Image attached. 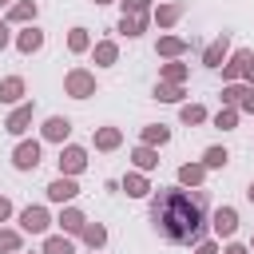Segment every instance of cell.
Returning a JSON list of instances; mask_svg holds the SVG:
<instances>
[{
	"mask_svg": "<svg viewBox=\"0 0 254 254\" xmlns=\"http://www.w3.org/2000/svg\"><path fill=\"white\" fill-rule=\"evenodd\" d=\"M151 95H155L159 103H183V95H187V87H183V83H163V79H159Z\"/></svg>",
	"mask_w": 254,
	"mask_h": 254,
	"instance_id": "28",
	"label": "cell"
},
{
	"mask_svg": "<svg viewBox=\"0 0 254 254\" xmlns=\"http://www.w3.org/2000/svg\"><path fill=\"white\" fill-rule=\"evenodd\" d=\"M79 238H83L87 250H103V246H107V226H103V222H87V226L79 230Z\"/></svg>",
	"mask_w": 254,
	"mask_h": 254,
	"instance_id": "24",
	"label": "cell"
},
{
	"mask_svg": "<svg viewBox=\"0 0 254 254\" xmlns=\"http://www.w3.org/2000/svg\"><path fill=\"white\" fill-rule=\"evenodd\" d=\"M40 254H75V238L71 234H48Z\"/></svg>",
	"mask_w": 254,
	"mask_h": 254,
	"instance_id": "27",
	"label": "cell"
},
{
	"mask_svg": "<svg viewBox=\"0 0 254 254\" xmlns=\"http://www.w3.org/2000/svg\"><path fill=\"white\" fill-rule=\"evenodd\" d=\"M183 12H187V0H171V4H159V8H151V20L167 32V28H175L179 20H183Z\"/></svg>",
	"mask_w": 254,
	"mask_h": 254,
	"instance_id": "11",
	"label": "cell"
},
{
	"mask_svg": "<svg viewBox=\"0 0 254 254\" xmlns=\"http://www.w3.org/2000/svg\"><path fill=\"white\" fill-rule=\"evenodd\" d=\"M222 254H250V246H242V242H230V238H226V246H222Z\"/></svg>",
	"mask_w": 254,
	"mask_h": 254,
	"instance_id": "39",
	"label": "cell"
},
{
	"mask_svg": "<svg viewBox=\"0 0 254 254\" xmlns=\"http://www.w3.org/2000/svg\"><path fill=\"white\" fill-rule=\"evenodd\" d=\"M67 52H71V56H83V52H91V32H87L83 24H75V28L67 32Z\"/></svg>",
	"mask_w": 254,
	"mask_h": 254,
	"instance_id": "25",
	"label": "cell"
},
{
	"mask_svg": "<svg viewBox=\"0 0 254 254\" xmlns=\"http://www.w3.org/2000/svg\"><path fill=\"white\" fill-rule=\"evenodd\" d=\"M238 115H242L238 107H226V103H222V107L210 115V123H214L218 131H234V127H238Z\"/></svg>",
	"mask_w": 254,
	"mask_h": 254,
	"instance_id": "31",
	"label": "cell"
},
{
	"mask_svg": "<svg viewBox=\"0 0 254 254\" xmlns=\"http://www.w3.org/2000/svg\"><path fill=\"white\" fill-rule=\"evenodd\" d=\"M52 222H56V218L48 214V206H24V210H20V230H24V234H48Z\"/></svg>",
	"mask_w": 254,
	"mask_h": 254,
	"instance_id": "5",
	"label": "cell"
},
{
	"mask_svg": "<svg viewBox=\"0 0 254 254\" xmlns=\"http://www.w3.org/2000/svg\"><path fill=\"white\" fill-rule=\"evenodd\" d=\"M91 64H95V67L119 64V44H115V40H95V44H91Z\"/></svg>",
	"mask_w": 254,
	"mask_h": 254,
	"instance_id": "18",
	"label": "cell"
},
{
	"mask_svg": "<svg viewBox=\"0 0 254 254\" xmlns=\"http://www.w3.org/2000/svg\"><path fill=\"white\" fill-rule=\"evenodd\" d=\"M64 95H71V99H91V95H95V71L71 67V71L64 75Z\"/></svg>",
	"mask_w": 254,
	"mask_h": 254,
	"instance_id": "2",
	"label": "cell"
},
{
	"mask_svg": "<svg viewBox=\"0 0 254 254\" xmlns=\"http://www.w3.org/2000/svg\"><path fill=\"white\" fill-rule=\"evenodd\" d=\"M179 119H183L187 127H198V123L210 119V111H206L202 103H179Z\"/></svg>",
	"mask_w": 254,
	"mask_h": 254,
	"instance_id": "29",
	"label": "cell"
},
{
	"mask_svg": "<svg viewBox=\"0 0 254 254\" xmlns=\"http://www.w3.org/2000/svg\"><path fill=\"white\" fill-rule=\"evenodd\" d=\"M139 143H147V147H167V143H171V127H167V123H143Z\"/></svg>",
	"mask_w": 254,
	"mask_h": 254,
	"instance_id": "20",
	"label": "cell"
},
{
	"mask_svg": "<svg viewBox=\"0 0 254 254\" xmlns=\"http://www.w3.org/2000/svg\"><path fill=\"white\" fill-rule=\"evenodd\" d=\"M190 52V40H183V36H159V44H155V56H163V60H183Z\"/></svg>",
	"mask_w": 254,
	"mask_h": 254,
	"instance_id": "17",
	"label": "cell"
},
{
	"mask_svg": "<svg viewBox=\"0 0 254 254\" xmlns=\"http://www.w3.org/2000/svg\"><path fill=\"white\" fill-rule=\"evenodd\" d=\"M36 16H40V4L36 0H16L8 8V24H36Z\"/></svg>",
	"mask_w": 254,
	"mask_h": 254,
	"instance_id": "19",
	"label": "cell"
},
{
	"mask_svg": "<svg viewBox=\"0 0 254 254\" xmlns=\"http://www.w3.org/2000/svg\"><path fill=\"white\" fill-rule=\"evenodd\" d=\"M20 254H24V250H20Z\"/></svg>",
	"mask_w": 254,
	"mask_h": 254,
	"instance_id": "47",
	"label": "cell"
},
{
	"mask_svg": "<svg viewBox=\"0 0 254 254\" xmlns=\"http://www.w3.org/2000/svg\"><path fill=\"white\" fill-rule=\"evenodd\" d=\"M202 179H206L202 163H183L179 167V187H202Z\"/></svg>",
	"mask_w": 254,
	"mask_h": 254,
	"instance_id": "30",
	"label": "cell"
},
{
	"mask_svg": "<svg viewBox=\"0 0 254 254\" xmlns=\"http://www.w3.org/2000/svg\"><path fill=\"white\" fill-rule=\"evenodd\" d=\"M187 75H190V67H187L183 60H167V64L159 67V79H163V83H187Z\"/></svg>",
	"mask_w": 254,
	"mask_h": 254,
	"instance_id": "26",
	"label": "cell"
},
{
	"mask_svg": "<svg viewBox=\"0 0 254 254\" xmlns=\"http://www.w3.org/2000/svg\"><path fill=\"white\" fill-rule=\"evenodd\" d=\"M206 206L202 187H159L151 190V226L171 246H194L206 234Z\"/></svg>",
	"mask_w": 254,
	"mask_h": 254,
	"instance_id": "1",
	"label": "cell"
},
{
	"mask_svg": "<svg viewBox=\"0 0 254 254\" xmlns=\"http://www.w3.org/2000/svg\"><path fill=\"white\" fill-rule=\"evenodd\" d=\"M32 115H36V103H32V99L16 103V107L8 111V119H4V131H8V135H24V131L32 127Z\"/></svg>",
	"mask_w": 254,
	"mask_h": 254,
	"instance_id": "6",
	"label": "cell"
},
{
	"mask_svg": "<svg viewBox=\"0 0 254 254\" xmlns=\"http://www.w3.org/2000/svg\"><path fill=\"white\" fill-rule=\"evenodd\" d=\"M95 4H115V0H95Z\"/></svg>",
	"mask_w": 254,
	"mask_h": 254,
	"instance_id": "44",
	"label": "cell"
},
{
	"mask_svg": "<svg viewBox=\"0 0 254 254\" xmlns=\"http://www.w3.org/2000/svg\"><path fill=\"white\" fill-rule=\"evenodd\" d=\"M8 44H12V24H8V20H0V52H4Z\"/></svg>",
	"mask_w": 254,
	"mask_h": 254,
	"instance_id": "38",
	"label": "cell"
},
{
	"mask_svg": "<svg viewBox=\"0 0 254 254\" xmlns=\"http://www.w3.org/2000/svg\"><path fill=\"white\" fill-rule=\"evenodd\" d=\"M24 95H28L24 75H4V79H0V103L16 107V103H24Z\"/></svg>",
	"mask_w": 254,
	"mask_h": 254,
	"instance_id": "16",
	"label": "cell"
},
{
	"mask_svg": "<svg viewBox=\"0 0 254 254\" xmlns=\"http://www.w3.org/2000/svg\"><path fill=\"white\" fill-rule=\"evenodd\" d=\"M242 83H250V87H254V52H250V60H246V71H242Z\"/></svg>",
	"mask_w": 254,
	"mask_h": 254,
	"instance_id": "41",
	"label": "cell"
},
{
	"mask_svg": "<svg viewBox=\"0 0 254 254\" xmlns=\"http://www.w3.org/2000/svg\"><path fill=\"white\" fill-rule=\"evenodd\" d=\"M246 60H250V52H246V48H234V52L222 60V83H238L242 71H246Z\"/></svg>",
	"mask_w": 254,
	"mask_h": 254,
	"instance_id": "13",
	"label": "cell"
},
{
	"mask_svg": "<svg viewBox=\"0 0 254 254\" xmlns=\"http://www.w3.org/2000/svg\"><path fill=\"white\" fill-rule=\"evenodd\" d=\"M67 135H71V119H67V115H48L44 127H40V139H44V143H60V147H64Z\"/></svg>",
	"mask_w": 254,
	"mask_h": 254,
	"instance_id": "8",
	"label": "cell"
},
{
	"mask_svg": "<svg viewBox=\"0 0 254 254\" xmlns=\"http://www.w3.org/2000/svg\"><path fill=\"white\" fill-rule=\"evenodd\" d=\"M210 230H214L218 242H222V238H234V230H238V210H234V206H218V210L210 214Z\"/></svg>",
	"mask_w": 254,
	"mask_h": 254,
	"instance_id": "9",
	"label": "cell"
},
{
	"mask_svg": "<svg viewBox=\"0 0 254 254\" xmlns=\"http://www.w3.org/2000/svg\"><path fill=\"white\" fill-rule=\"evenodd\" d=\"M238 111H246V115H254V87H246V95L238 99Z\"/></svg>",
	"mask_w": 254,
	"mask_h": 254,
	"instance_id": "37",
	"label": "cell"
},
{
	"mask_svg": "<svg viewBox=\"0 0 254 254\" xmlns=\"http://www.w3.org/2000/svg\"><path fill=\"white\" fill-rule=\"evenodd\" d=\"M12 4H16V0H0V8H12Z\"/></svg>",
	"mask_w": 254,
	"mask_h": 254,
	"instance_id": "43",
	"label": "cell"
},
{
	"mask_svg": "<svg viewBox=\"0 0 254 254\" xmlns=\"http://www.w3.org/2000/svg\"><path fill=\"white\" fill-rule=\"evenodd\" d=\"M246 87H250V83H242V79H238V83H222V103H226V107H238V99L246 95Z\"/></svg>",
	"mask_w": 254,
	"mask_h": 254,
	"instance_id": "34",
	"label": "cell"
},
{
	"mask_svg": "<svg viewBox=\"0 0 254 254\" xmlns=\"http://www.w3.org/2000/svg\"><path fill=\"white\" fill-rule=\"evenodd\" d=\"M131 163H135V171H155L159 167V147H147V143H139V147H131Z\"/></svg>",
	"mask_w": 254,
	"mask_h": 254,
	"instance_id": "22",
	"label": "cell"
},
{
	"mask_svg": "<svg viewBox=\"0 0 254 254\" xmlns=\"http://www.w3.org/2000/svg\"><path fill=\"white\" fill-rule=\"evenodd\" d=\"M226 56H230V32H218V36L202 48V67H222Z\"/></svg>",
	"mask_w": 254,
	"mask_h": 254,
	"instance_id": "10",
	"label": "cell"
},
{
	"mask_svg": "<svg viewBox=\"0 0 254 254\" xmlns=\"http://www.w3.org/2000/svg\"><path fill=\"white\" fill-rule=\"evenodd\" d=\"M56 226H60V234H71V238H75V234L87 226V214H83L79 206H64V210L56 214Z\"/></svg>",
	"mask_w": 254,
	"mask_h": 254,
	"instance_id": "15",
	"label": "cell"
},
{
	"mask_svg": "<svg viewBox=\"0 0 254 254\" xmlns=\"http://www.w3.org/2000/svg\"><path fill=\"white\" fill-rule=\"evenodd\" d=\"M194 254H218V238H202V242H194Z\"/></svg>",
	"mask_w": 254,
	"mask_h": 254,
	"instance_id": "36",
	"label": "cell"
},
{
	"mask_svg": "<svg viewBox=\"0 0 254 254\" xmlns=\"http://www.w3.org/2000/svg\"><path fill=\"white\" fill-rule=\"evenodd\" d=\"M246 198H250V202H254V179H250V187H246Z\"/></svg>",
	"mask_w": 254,
	"mask_h": 254,
	"instance_id": "42",
	"label": "cell"
},
{
	"mask_svg": "<svg viewBox=\"0 0 254 254\" xmlns=\"http://www.w3.org/2000/svg\"><path fill=\"white\" fill-rule=\"evenodd\" d=\"M40 48H44V32H40L36 24H24V28L16 32V52H20V56H36Z\"/></svg>",
	"mask_w": 254,
	"mask_h": 254,
	"instance_id": "12",
	"label": "cell"
},
{
	"mask_svg": "<svg viewBox=\"0 0 254 254\" xmlns=\"http://www.w3.org/2000/svg\"><path fill=\"white\" fill-rule=\"evenodd\" d=\"M250 254H254V238H250Z\"/></svg>",
	"mask_w": 254,
	"mask_h": 254,
	"instance_id": "45",
	"label": "cell"
},
{
	"mask_svg": "<svg viewBox=\"0 0 254 254\" xmlns=\"http://www.w3.org/2000/svg\"><path fill=\"white\" fill-rule=\"evenodd\" d=\"M95 254H99V250H95Z\"/></svg>",
	"mask_w": 254,
	"mask_h": 254,
	"instance_id": "46",
	"label": "cell"
},
{
	"mask_svg": "<svg viewBox=\"0 0 254 254\" xmlns=\"http://www.w3.org/2000/svg\"><path fill=\"white\" fill-rule=\"evenodd\" d=\"M91 143H95V151H119L123 147V131L119 127H95Z\"/></svg>",
	"mask_w": 254,
	"mask_h": 254,
	"instance_id": "21",
	"label": "cell"
},
{
	"mask_svg": "<svg viewBox=\"0 0 254 254\" xmlns=\"http://www.w3.org/2000/svg\"><path fill=\"white\" fill-rule=\"evenodd\" d=\"M8 218H12V198L0 194V222H8Z\"/></svg>",
	"mask_w": 254,
	"mask_h": 254,
	"instance_id": "40",
	"label": "cell"
},
{
	"mask_svg": "<svg viewBox=\"0 0 254 254\" xmlns=\"http://www.w3.org/2000/svg\"><path fill=\"white\" fill-rule=\"evenodd\" d=\"M44 194H48V202H60V206H64V202H71V198L79 194V183H75L71 175H56V179L44 187Z\"/></svg>",
	"mask_w": 254,
	"mask_h": 254,
	"instance_id": "7",
	"label": "cell"
},
{
	"mask_svg": "<svg viewBox=\"0 0 254 254\" xmlns=\"http://www.w3.org/2000/svg\"><path fill=\"white\" fill-rule=\"evenodd\" d=\"M56 163H60V175H71V179H75V175L87 171V147H79V143H64Z\"/></svg>",
	"mask_w": 254,
	"mask_h": 254,
	"instance_id": "3",
	"label": "cell"
},
{
	"mask_svg": "<svg viewBox=\"0 0 254 254\" xmlns=\"http://www.w3.org/2000/svg\"><path fill=\"white\" fill-rule=\"evenodd\" d=\"M119 187H123V194H127V198H151V190H155V187L147 183V175H143V171H127V175L119 179Z\"/></svg>",
	"mask_w": 254,
	"mask_h": 254,
	"instance_id": "14",
	"label": "cell"
},
{
	"mask_svg": "<svg viewBox=\"0 0 254 254\" xmlns=\"http://www.w3.org/2000/svg\"><path fill=\"white\" fill-rule=\"evenodd\" d=\"M147 24H151V16H119L115 32H119V36H127V40H139V36L147 32Z\"/></svg>",
	"mask_w": 254,
	"mask_h": 254,
	"instance_id": "23",
	"label": "cell"
},
{
	"mask_svg": "<svg viewBox=\"0 0 254 254\" xmlns=\"http://www.w3.org/2000/svg\"><path fill=\"white\" fill-rule=\"evenodd\" d=\"M123 16H151V0H115Z\"/></svg>",
	"mask_w": 254,
	"mask_h": 254,
	"instance_id": "35",
	"label": "cell"
},
{
	"mask_svg": "<svg viewBox=\"0 0 254 254\" xmlns=\"http://www.w3.org/2000/svg\"><path fill=\"white\" fill-rule=\"evenodd\" d=\"M40 151H44V139H20L16 151H12V167L16 171H36L40 167Z\"/></svg>",
	"mask_w": 254,
	"mask_h": 254,
	"instance_id": "4",
	"label": "cell"
},
{
	"mask_svg": "<svg viewBox=\"0 0 254 254\" xmlns=\"http://www.w3.org/2000/svg\"><path fill=\"white\" fill-rule=\"evenodd\" d=\"M226 163H230V151H226V147H206V151H202V167H206V171H222Z\"/></svg>",
	"mask_w": 254,
	"mask_h": 254,
	"instance_id": "33",
	"label": "cell"
},
{
	"mask_svg": "<svg viewBox=\"0 0 254 254\" xmlns=\"http://www.w3.org/2000/svg\"><path fill=\"white\" fill-rule=\"evenodd\" d=\"M20 250H24V230L0 226V254H20Z\"/></svg>",
	"mask_w": 254,
	"mask_h": 254,
	"instance_id": "32",
	"label": "cell"
}]
</instances>
